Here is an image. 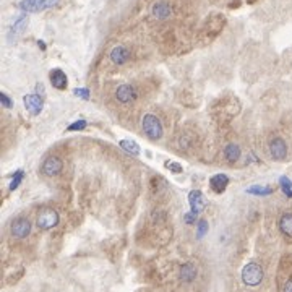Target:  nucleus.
Masks as SVG:
<instances>
[{"label": "nucleus", "instance_id": "1", "mask_svg": "<svg viewBox=\"0 0 292 292\" xmlns=\"http://www.w3.org/2000/svg\"><path fill=\"white\" fill-rule=\"evenodd\" d=\"M226 17L222 13H211L210 17L205 20V23L201 26L200 38L203 43H211L213 39H216L219 34L222 33L224 26H226Z\"/></svg>", "mask_w": 292, "mask_h": 292}, {"label": "nucleus", "instance_id": "2", "mask_svg": "<svg viewBox=\"0 0 292 292\" xmlns=\"http://www.w3.org/2000/svg\"><path fill=\"white\" fill-rule=\"evenodd\" d=\"M142 125H143V132L146 133V137L149 140H159L163 137V133H164L163 123H161L159 119L153 116V114H146L143 117Z\"/></svg>", "mask_w": 292, "mask_h": 292}, {"label": "nucleus", "instance_id": "3", "mask_svg": "<svg viewBox=\"0 0 292 292\" xmlns=\"http://www.w3.org/2000/svg\"><path fill=\"white\" fill-rule=\"evenodd\" d=\"M242 281L243 284L255 288L263 281V268L258 263H248L242 269Z\"/></svg>", "mask_w": 292, "mask_h": 292}, {"label": "nucleus", "instance_id": "4", "mask_svg": "<svg viewBox=\"0 0 292 292\" xmlns=\"http://www.w3.org/2000/svg\"><path fill=\"white\" fill-rule=\"evenodd\" d=\"M59 0H22L18 3V8L23 10L24 13H39L44 10L55 7Z\"/></svg>", "mask_w": 292, "mask_h": 292}, {"label": "nucleus", "instance_id": "5", "mask_svg": "<svg viewBox=\"0 0 292 292\" xmlns=\"http://www.w3.org/2000/svg\"><path fill=\"white\" fill-rule=\"evenodd\" d=\"M59 219H60L59 213L55 210L46 208V210H43L38 215V221H36V224H38V227L43 229V231H49V229L55 227L57 224H59Z\"/></svg>", "mask_w": 292, "mask_h": 292}, {"label": "nucleus", "instance_id": "6", "mask_svg": "<svg viewBox=\"0 0 292 292\" xmlns=\"http://www.w3.org/2000/svg\"><path fill=\"white\" fill-rule=\"evenodd\" d=\"M62 169H64V163H62V159L57 158V156H49L43 163V168H41L43 174L48 177H54L57 174H60Z\"/></svg>", "mask_w": 292, "mask_h": 292}, {"label": "nucleus", "instance_id": "7", "mask_svg": "<svg viewBox=\"0 0 292 292\" xmlns=\"http://www.w3.org/2000/svg\"><path fill=\"white\" fill-rule=\"evenodd\" d=\"M222 116H226L227 119H232L234 116H237L241 112V102H239L237 97H226L221 101V107H219Z\"/></svg>", "mask_w": 292, "mask_h": 292}, {"label": "nucleus", "instance_id": "8", "mask_svg": "<svg viewBox=\"0 0 292 292\" xmlns=\"http://www.w3.org/2000/svg\"><path fill=\"white\" fill-rule=\"evenodd\" d=\"M23 104L26 107V111H28L31 116H39L41 112H43V97L39 95H26L23 97Z\"/></svg>", "mask_w": 292, "mask_h": 292}, {"label": "nucleus", "instance_id": "9", "mask_svg": "<svg viewBox=\"0 0 292 292\" xmlns=\"http://www.w3.org/2000/svg\"><path fill=\"white\" fill-rule=\"evenodd\" d=\"M12 236L13 237H17V239H24V237H28L29 236V232H31V222H29V219H26V218H18V219H15L13 224H12Z\"/></svg>", "mask_w": 292, "mask_h": 292}, {"label": "nucleus", "instance_id": "10", "mask_svg": "<svg viewBox=\"0 0 292 292\" xmlns=\"http://www.w3.org/2000/svg\"><path fill=\"white\" fill-rule=\"evenodd\" d=\"M189 203H190V208H192L190 211H194L198 215V213H201L206 208L208 200H206V196L203 195L201 190H192L189 194Z\"/></svg>", "mask_w": 292, "mask_h": 292}, {"label": "nucleus", "instance_id": "11", "mask_svg": "<svg viewBox=\"0 0 292 292\" xmlns=\"http://www.w3.org/2000/svg\"><path fill=\"white\" fill-rule=\"evenodd\" d=\"M269 153L271 156H273V159L276 161H283L286 156H288V145H286V142L283 138H274V140H271V143H269Z\"/></svg>", "mask_w": 292, "mask_h": 292}, {"label": "nucleus", "instance_id": "12", "mask_svg": "<svg viewBox=\"0 0 292 292\" xmlns=\"http://www.w3.org/2000/svg\"><path fill=\"white\" fill-rule=\"evenodd\" d=\"M116 97H117L119 102L130 104L137 99V91H135V88L130 86V85H121L116 91Z\"/></svg>", "mask_w": 292, "mask_h": 292}, {"label": "nucleus", "instance_id": "13", "mask_svg": "<svg viewBox=\"0 0 292 292\" xmlns=\"http://www.w3.org/2000/svg\"><path fill=\"white\" fill-rule=\"evenodd\" d=\"M49 78H50L52 86H54L55 90H59V91H64V90H67V86H69V78H67L65 72L60 70V69L52 70Z\"/></svg>", "mask_w": 292, "mask_h": 292}, {"label": "nucleus", "instance_id": "14", "mask_svg": "<svg viewBox=\"0 0 292 292\" xmlns=\"http://www.w3.org/2000/svg\"><path fill=\"white\" fill-rule=\"evenodd\" d=\"M109 57H111V60L116 65H123L130 60V50L125 48V46H116V48L111 50Z\"/></svg>", "mask_w": 292, "mask_h": 292}, {"label": "nucleus", "instance_id": "15", "mask_svg": "<svg viewBox=\"0 0 292 292\" xmlns=\"http://www.w3.org/2000/svg\"><path fill=\"white\" fill-rule=\"evenodd\" d=\"M151 13H153V17L156 20H168L170 15H172V7L164 2V0H161V2H156L153 5V8H151Z\"/></svg>", "mask_w": 292, "mask_h": 292}, {"label": "nucleus", "instance_id": "16", "mask_svg": "<svg viewBox=\"0 0 292 292\" xmlns=\"http://www.w3.org/2000/svg\"><path fill=\"white\" fill-rule=\"evenodd\" d=\"M227 185H229V177L226 174H216L210 179V187L215 194H222V192H226Z\"/></svg>", "mask_w": 292, "mask_h": 292}, {"label": "nucleus", "instance_id": "17", "mask_svg": "<svg viewBox=\"0 0 292 292\" xmlns=\"http://www.w3.org/2000/svg\"><path fill=\"white\" fill-rule=\"evenodd\" d=\"M26 24H28V17L23 13V15H20V17L17 18V22L13 23V26L10 28V33H8V39L12 41L13 38L17 39L20 34L23 33L24 28H26Z\"/></svg>", "mask_w": 292, "mask_h": 292}, {"label": "nucleus", "instance_id": "18", "mask_svg": "<svg viewBox=\"0 0 292 292\" xmlns=\"http://www.w3.org/2000/svg\"><path fill=\"white\" fill-rule=\"evenodd\" d=\"M279 231L283 232V236L288 239H292V215L286 213L279 218Z\"/></svg>", "mask_w": 292, "mask_h": 292}, {"label": "nucleus", "instance_id": "19", "mask_svg": "<svg viewBox=\"0 0 292 292\" xmlns=\"http://www.w3.org/2000/svg\"><path fill=\"white\" fill-rule=\"evenodd\" d=\"M196 274L198 271L194 263H185L184 267L180 268V279L184 281V283H192V281L196 278Z\"/></svg>", "mask_w": 292, "mask_h": 292}, {"label": "nucleus", "instance_id": "20", "mask_svg": "<svg viewBox=\"0 0 292 292\" xmlns=\"http://www.w3.org/2000/svg\"><path fill=\"white\" fill-rule=\"evenodd\" d=\"M224 156L229 163H236L241 158V146L236 143H229L226 148H224Z\"/></svg>", "mask_w": 292, "mask_h": 292}, {"label": "nucleus", "instance_id": "21", "mask_svg": "<svg viewBox=\"0 0 292 292\" xmlns=\"http://www.w3.org/2000/svg\"><path fill=\"white\" fill-rule=\"evenodd\" d=\"M119 146L122 149H125L127 153H130L132 156H138L140 154V146L137 142H132V140H121L119 142Z\"/></svg>", "mask_w": 292, "mask_h": 292}, {"label": "nucleus", "instance_id": "22", "mask_svg": "<svg viewBox=\"0 0 292 292\" xmlns=\"http://www.w3.org/2000/svg\"><path fill=\"white\" fill-rule=\"evenodd\" d=\"M247 194L250 195H260V196H267L273 194V189L271 187H265V185H253L247 189Z\"/></svg>", "mask_w": 292, "mask_h": 292}, {"label": "nucleus", "instance_id": "23", "mask_svg": "<svg viewBox=\"0 0 292 292\" xmlns=\"http://www.w3.org/2000/svg\"><path fill=\"white\" fill-rule=\"evenodd\" d=\"M279 184H281V190L284 192V195L288 198H292V182L284 175L279 179Z\"/></svg>", "mask_w": 292, "mask_h": 292}, {"label": "nucleus", "instance_id": "24", "mask_svg": "<svg viewBox=\"0 0 292 292\" xmlns=\"http://www.w3.org/2000/svg\"><path fill=\"white\" fill-rule=\"evenodd\" d=\"M208 222H206V219H200V221L196 222V237L198 239H201V237H205V234L208 232Z\"/></svg>", "mask_w": 292, "mask_h": 292}, {"label": "nucleus", "instance_id": "25", "mask_svg": "<svg viewBox=\"0 0 292 292\" xmlns=\"http://www.w3.org/2000/svg\"><path fill=\"white\" fill-rule=\"evenodd\" d=\"M23 177H24V172L23 170H17V172H15L13 180H12V184H10V190L18 189L20 184H22V180H23Z\"/></svg>", "mask_w": 292, "mask_h": 292}, {"label": "nucleus", "instance_id": "26", "mask_svg": "<svg viewBox=\"0 0 292 292\" xmlns=\"http://www.w3.org/2000/svg\"><path fill=\"white\" fill-rule=\"evenodd\" d=\"M85 128H86V121L85 119H78V121L73 122L67 130H69V132H80V130H85Z\"/></svg>", "mask_w": 292, "mask_h": 292}, {"label": "nucleus", "instance_id": "27", "mask_svg": "<svg viewBox=\"0 0 292 292\" xmlns=\"http://www.w3.org/2000/svg\"><path fill=\"white\" fill-rule=\"evenodd\" d=\"M166 169H169L170 172H174V174H180V172L184 170L179 163H166Z\"/></svg>", "mask_w": 292, "mask_h": 292}, {"label": "nucleus", "instance_id": "28", "mask_svg": "<svg viewBox=\"0 0 292 292\" xmlns=\"http://www.w3.org/2000/svg\"><path fill=\"white\" fill-rule=\"evenodd\" d=\"M0 102H2V106L5 109H10V107H12V104H13L12 99L7 96V93H0Z\"/></svg>", "mask_w": 292, "mask_h": 292}, {"label": "nucleus", "instance_id": "29", "mask_svg": "<svg viewBox=\"0 0 292 292\" xmlns=\"http://www.w3.org/2000/svg\"><path fill=\"white\" fill-rule=\"evenodd\" d=\"M75 95L78 96V97H83V99H90V91L86 90V88H76L75 91Z\"/></svg>", "mask_w": 292, "mask_h": 292}, {"label": "nucleus", "instance_id": "30", "mask_svg": "<svg viewBox=\"0 0 292 292\" xmlns=\"http://www.w3.org/2000/svg\"><path fill=\"white\" fill-rule=\"evenodd\" d=\"M196 213H194V211H190V213H187V215H184V221L187 222V224H195L196 222Z\"/></svg>", "mask_w": 292, "mask_h": 292}, {"label": "nucleus", "instance_id": "31", "mask_svg": "<svg viewBox=\"0 0 292 292\" xmlns=\"http://www.w3.org/2000/svg\"><path fill=\"white\" fill-rule=\"evenodd\" d=\"M284 292H292V279H289L288 283L284 284Z\"/></svg>", "mask_w": 292, "mask_h": 292}, {"label": "nucleus", "instance_id": "32", "mask_svg": "<svg viewBox=\"0 0 292 292\" xmlns=\"http://www.w3.org/2000/svg\"><path fill=\"white\" fill-rule=\"evenodd\" d=\"M241 5V0H232L231 5H229V8H234V7H239Z\"/></svg>", "mask_w": 292, "mask_h": 292}, {"label": "nucleus", "instance_id": "33", "mask_svg": "<svg viewBox=\"0 0 292 292\" xmlns=\"http://www.w3.org/2000/svg\"><path fill=\"white\" fill-rule=\"evenodd\" d=\"M38 44H39V48H41V49H46V46H44V43H43V41H39Z\"/></svg>", "mask_w": 292, "mask_h": 292}, {"label": "nucleus", "instance_id": "34", "mask_svg": "<svg viewBox=\"0 0 292 292\" xmlns=\"http://www.w3.org/2000/svg\"><path fill=\"white\" fill-rule=\"evenodd\" d=\"M258 0H247V3H250V5H253V3H257Z\"/></svg>", "mask_w": 292, "mask_h": 292}]
</instances>
